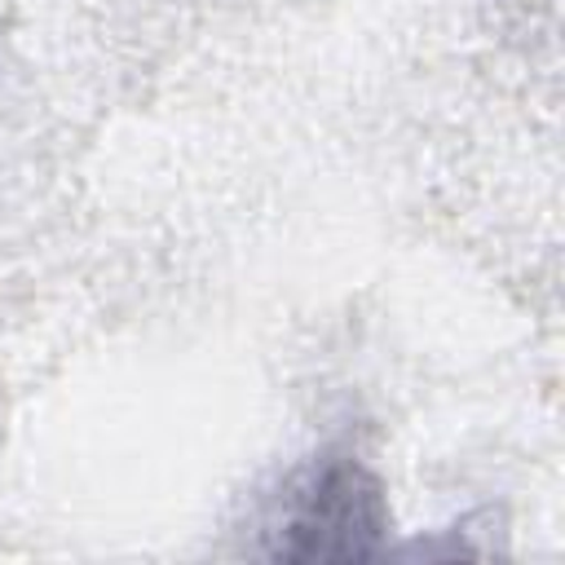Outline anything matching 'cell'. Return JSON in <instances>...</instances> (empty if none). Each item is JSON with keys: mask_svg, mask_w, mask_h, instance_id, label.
Here are the masks:
<instances>
[{"mask_svg": "<svg viewBox=\"0 0 565 565\" xmlns=\"http://www.w3.org/2000/svg\"><path fill=\"white\" fill-rule=\"evenodd\" d=\"M296 534H318L309 552L335 556V552H362L358 534H375V494L358 486L353 472H331L318 486V499L296 516Z\"/></svg>", "mask_w": 565, "mask_h": 565, "instance_id": "1", "label": "cell"}]
</instances>
